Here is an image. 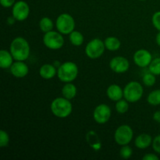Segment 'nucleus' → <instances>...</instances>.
<instances>
[{
	"instance_id": "nucleus-28",
	"label": "nucleus",
	"mask_w": 160,
	"mask_h": 160,
	"mask_svg": "<svg viewBox=\"0 0 160 160\" xmlns=\"http://www.w3.org/2000/svg\"><path fill=\"white\" fill-rule=\"evenodd\" d=\"M9 143V134L4 130L0 131V146L1 148L7 147Z\"/></svg>"
},
{
	"instance_id": "nucleus-7",
	"label": "nucleus",
	"mask_w": 160,
	"mask_h": 160,
	"mask_svg": "<svg viewBox=\"0 0 160 160\" xmlns=\"http://www.w3.org/2000/svg\"><path fill=\"white\" fill-rule=\"evenodd\" d=\"M106 46L104 42L98 38H94L85 47V54L90 59H98L104 53Z\"/></svg>"
},
{
	"instance_id": "nucleus-21",
	"label": "nucleus",
	"mask_w": 160,
	"mask_h": 160,
	"mask_svg": "<svg viewBox=\"0 0 160 160\" xmlns=\"http://www.w3.org/2000/svg\"><path fill=\"white\" fill-rule=\"evenodd\" d=\"M70 41L74 46H80L84 42V36L80 31H73L70 34Z\"/></svg>"
},
{
	"instance_id": "nucleus-23",
	"label": "nucleus",
	"mask_w": 160,
	"mask_h": 160,
	"mask_svg": "<svg viewBox=\"0 0 160 160\" xmlns=\"http://www.w3.org/2000/svg\"><path fill=\"white\" fill-rule=\"evenodd\" d=\"M147 102L152 106H159L160 105V89L154 90L148 95Z\"/></svg>"
},
{
	"instance_id": "nucleus-10",
	"label": "nucleus",
	"mask_w": 160,
	"mask_h": 160,
	"mask_svg": "<svg viewBox=\"0 0 160 160\" xmlns=\"http://www.w3.org/2000/svg\"><path fill=\"white\" fill-rule=\"evenodd\" d=\"M111 117V109L106 104H100L95 109L93 117L95 122L99 124H104L109 121Z\"/></svg>"
},
{
	"instance_id": "nucleus-29",
	"label": "nucleus",
	"mask_w": 160,
	"mask_h": 160,
	"mask_svg": "<svg viewBox=\"0 0 160 160\" xmlns=\"http://www.w3.org/2000/svg\"><path fill=\"white\" fill-rule=\"evenodd\" d=\"M152 21L153 26L160 31V11L156 12L152 16Z\"/></svg>"
},
{
	"instance_id": "nucleus-3",
	"label": "nucleus",
	"mask_w": 160,
	"mask_h": 160,
	"mask_svg": "<svg viewBox=\"0 0 160 160\" xmlns=\"http://www.w3.org/2000/svg\"><path fill=\"white\" fill-rule=\"evenodd\" d=\"M78 75V67L73 62H66L61 64L57 70L58 78L62 82L70 83L74 81Z\"/></svg>"
},
{
	"instance_id": "nucleus-1",
	"label": "nucleus",
	"mask_w": 160,
	"mask_h": 160,
	"mask_svg": "<svg viewBox=\"0 0 160 160\" xmlns=\"http://www.w3.org/2000/svg\"><path fill=\"white\" fill-rule=\"evenodd\" d=\"M9 51L17 61H24L29 57L30 45L28 41L21 37L16 38L11 42Z\"/></svg>"
},
{
	"instance_id": "nucleus-8",
	"label": "nucleus",
	"mask_w": 160,
	"mask_h": 160,
	"mask_svg": "<svg viewBox=\"0 0 160 160\" xmlns=\"http://www.w3.org/2000/svg\"><path fill=\"white\" fill-rule=\"evenodd\" d=\"M134 136L132 128L128 125H121L119 127L114 134V139L119 145H128L131 142Z\"/></svg>"
},
{
	"instance_id": "nucleus-20",
	"label": "nucleus",
	"mask_w": 160,
	"mask_h": 160,
	"mask_svg": "<svg viewBox=\"0 0 160 160\" xmlns=\"http://www.w3.org/2000/svg\"><path fill=\"white\" fill-rule=\"evenodd\" d=\"M104 44L106 49L112 52L118 50L120 48V45H121L120 41L116 37L106 38L104 41Z\"/></svg>"
},
{
	"instance_id": "nucleus-11",
	"label": "nucleus",
	"mask_w": 160,
	"mask_h": 160,
	"mask_svg": "<svg viewBox=\"0 0 160 160\" xmlns=\"http://www.w3.org/2000/svg\"><path fill=\"white\" fill-rule=\"evenodd\" d=\"M129 67V61L123 56H116L109 62V67L111 70L117 73H125L128 70Z\"/></svg>"
},
{
	"instance_id": "nucleus-35",
	"label": "nucleus",
	"mask_w": 160,
	"mask_h": 160,
	"mask_svg": "<svg viewBox=\"0 0 160 160\" xmlns=\"http://www.w3.org/2000/svg\"><path fill=\"white\" fill-rule=\"evenodd\" d=\"M139 1H146V0H139Z\"/></svg>"
},
{
	"instance_id": "nucleus-18",
	"label": "nucleus",
	"mask_w": 160,
	"mask_h": 160,
	"mask_svg": "<svg viewBox=\"0 0 160 160\" xmlns=\"http://www.w3.org/2000/svg\"><path fill=\"white\" fill-rule=\"evenodd\" d=\"M86 140L91 147L95 150H99L101 148V142L98 134L93 131H90L86 135Z\"/></svg>"
},
{
	"instance_id": "nucleus-34",
	"label": "nucleus",
	"mask_w": 160,
	"mask_h": 160,
	"mask_svg": "<svg viewBox=\"0 0 160 160\" xmlns=\"http://www.w3.org/2000/svg\"><path fill=\"white\" fill-rule=\"evenodd\" d=\"M156 43H157V45H159V46H160V31L159 33H158L157 35H156Z\"/></svg>"
},
{
	"instance_id": "nucleus-16",
	"label": "nucleus",
	"mask_w": 160,
	"mask_h": 160,
	"mask_svg": "<svg viewBox=\"0 0 160 160\" xmlns=\"http://www.w3.org/2000/svg\"><path fill=\"white\" fill-rule=\"evenodd\" d=\"M57 73L55 66L52 64H45L42 66L39 70V74L43 79L50 80L54 78Z\"/></svg>"
},
{
	"instance_id": "nucleus-14",
	"label": "nucleus",
	"mask_w": 160,
	"mask_h": 160,
	"mask_svg": "<svg viewBox=\"0 0 160 160\" xmlns=\"http://www.w3.org/2000/svg\"><path fill=\"white\" fill-rule=\"evenodd\" d=\"M108 98L114 102H117L122 99L123 97V90L117 84H111L109 86L106 91Z\"/></svg>"
},
{
	"instance_id": "nucleus-27",
	"label": "nucleus",
	"mask_w": 160,
	"mask_h": 160,
	"mask_svg": "<svg viewBox=\"0 0 160 160\" xmlns=\"http://www.w3.org/2000/svg\"><path fill=\"white\" fill-rule=\"evenodd\" d=\"M132 148H131L130 146H128V145H123L122 148H120V155L123 159H128L132 156Z\"/></svg>"
},
{
	"instance_id": "nucleus-12",
	"label": "nucleus",
	"mask_w": 160,
	"mask_h": 160,
	"mask_svg": "<svg viewBox=\"0 0 160 160\" xmlns=\"http://www.w3.org/2000/svg\"><path fill=\"white\" fill-rule=\"evenodd\" d=\"M152 60V54L146 49H139L134 54V63L140 67H146L149 66Z\"/></svg>"
},
{
	"instance_id": "nucleus-22",
	"label": "nucleus",
	"mask_w": 160,
	"mask_h": 160,
	"mask_svg": "<svg viewBox=\"0 0 160 160\" xmlns=\"http://www.w3.org/2000/svg\"><path fill=\"white\" fill-rule=\"evenodd\" d=\"M39 28H40L41 31L44 33H47L48 31H52L53 28V22L48 17H43L41 19L40 22H39Z\"/></svg>"
},
{
	"instance_id": "nucleus-9",
	"label": "nucleus",
	"mask_w": 160,
	"mask_h": 160,
	"mask_svg": "<svg viewBox=\"0 0 160 160\" xmlns=\"http://www.w3.org/2000/svg\"><path fill=\"white\" fill-rule=\"evenodd\" d=\"M12 17L18 21H23L28 17L30 8L28 3L24 1H18L12 6Z\"/></svg>"
},
{
	"instance_id": "nucleus-31",
	"label": "nucleus",
	"mask_w": 160,
	"mask_h": 160,
	"mask_svg": "<svg viewBox=\"0 0 160 160\" xmlns=\"http://www.w3.org/2000/svg\"><path fill=\"white\" fill-rule=\"evenodd\" d=\"M16 0H0L1 5L5 8H9L11 6H13L15 4Z\"/></svg>"
},
{
	"instance_id": "nucleus-17",
	"label": "nucleus",
	"mask_w": 160,
	"mask_h": 160,
	"mask_svg": "<svg viewBox=\"0 0 160 160\" xmlns=\"http://www.w3.org/2000/svg\"><path fill=\"white\" fill-rule=\"evenodd\" d=\"M12 54L10 52H8L5 49H2L0 51V67L2 69L10 68L12 66V60H13Z\"/></svg>"
},
{
	"instance_id": "nucleus-24",
	"label": "nucleus",
	"mask_w": 160,
	"mask_h": 160,
	"mask_svg": "<svg viewBox=\"0 0 160 160\" xmlns=\"http://www.w3.org/2000/svg\"><path fill=\"white\" fill-rule=\"evenodd\" d=\"M148 70L149 72L155 74L156 76L160 75V58H156L152 59L151 63L148 66Z\"/></svg>"
},
{
	"instance_id": "nucleus-6",
	"label": "nucleus",
	"mask_w": 160,
	"mask_h": 160,
	"mask_svg": "<svg viewBox=\"0 0 160 160\" xmlns=\"http://www.w3.org/2000/svg\"><path fill=\"white\" fill-rule=\"evenodd\" d=\"M43 43L49 49L57 50L63 46L64 38L61 33L51 31L45 34L43 37Z\"/></svg>"
},
{
	"instance_id": "nucleus-32",
	"label": "nucleus",
	"mask_w": 160,
	"mask_h": 160,
	"mask_svg": "<svg viewBox=\"0 0 160 160\" xmlns=\"http://www.w3.org/2000/svg\"><path fill=\"white\" fill-rule=\"evenodd\" d=\"M143 160H159V158L156 155L152 154V153H148L145 156H143Z\"/></svg>"
},
{
	"instance_id": "nucleus-26",
	"label": "nucleus",
	"mask_w": 160,
	"mask_h": 160,
	"mask_svg": "<svg viewBox=\"0 0 160 160\" xmlns=\"http://www.w3.org/2000/svg\"><path fill=\"white\" fill-rule=\"evenodd\" d=\"M142 81H143L144 84L146 85L147 87H152L154 85L156 82V75L152 73L151 72L148 73H145L144 75L143 78H142Z\"/></svg>"
},
{
	"instance_id": "nucleus-5",
	"label": "nucleus",
	"mask_w": 160,
	"mask_h": 160,
	"mask_svg": "<svg viewBox=\"0 0 160 160\" xmlns=\"http://www.w3.org/2000/svg\"><path fill=\"white\" fill-rule=\"evenodd\" d=\"M56 28L62 34H70L74 31L75 20L71 15L62 13L56 19Z\"/></svg>"
},
{
	"instance_id": "nucleus-2",
	"label": "nucleus",
	"mask_w": 160,
	"mask_h": 160,
	"mask_svg": "<svg viewBox=\"0 0 160 160\" xmlns=\"http://www.w3.org/2000/svg\"><path fill=\"white\" fill-rule=\"evenodd\" d=\"M51 111L58 118H67L71 114L73 106L70 100L66 98H56L52 102Z\"/></svg>"
},
{
	"instance_id": "nucleus-33",
	"label": "nucleus",
	"mask_w": 160,
	"mask_h": 160,
	"mask_svg": "<svg viewBox=\"0 0 160 160\" xmlns=\"http://www.w3.org/2000/svg\"><path fill=\"white\" fill-rule=\"evenodd\" d=\"M153 120L157 123H160V111H156L153 114Z\"/></svg>"
},
{
	"instance_id": "nucleus-15",
	"label": "nucleus",
	"mask_w": 160,
	"mask_h": 160,
	"mask_svg": "<svg viewBox=\"0 0 160 160\" xmlns=\"http://www.w3.org/2000/svg\"><path fill=\"white\" fill-rule=\"evenodd\" d=\"M152 138L148 134H141L136 138L134 145L139 149H145L152 144Z\"/></svg>"
},
{
	"instance_id": "nucleus-4",
	"label": "nucleus",
	"mask_w": 160,
	"mask_h": 160,
	"mask_svg": "<svg viewBox=\"0 0 160 160\" xmlns=\"http://www.w3.org/2000/svg\"><path fill=\"white\" fill-rule=\"evenodd\" d=\"M144 89L137 81H131L123 89V97L128 102H136L143 96Z\"/></svg>"
},
{
	"instance_id": "nucleus-30",
	"label": "nucleus",
	"mask_w": 160,
	"mask_h": 160,
	"mask_svg": "<svg viewBox=\"0 0 160 160\" xmlns=\"http://www.w3.org/2000/svg\"><path fill=\"white\" fill-rule=\"evenodd\" d=\"M153 150L158 154H160V135L156 136L152 141Z\"/></svg>"
},
{
	"instance_id": "nucleus-19",
	"label": "nucleus",
	"mask_w": 160,
	"mask_h": 160,
	"mask_svg": "<svg viewBox=\"0 0 160 160\" xmlns=\"http://www.w3.org/2000/svg\"><path fill=\"white\" fill-rule=\"evenodd\" d=\"M62 95L64 98L69 100H71L76 96L77 88L71 82L66 83L65 85L62 88Z\"/></svg>"
},
{
	"instance_id": "nucleus-25",
	"label": "nucleus",
	"mask_w": 160,
	"mask_h": 160,
	"mask_svg": "<svg viewBox=\"0 0 160 160\" xmlns=\"http://www.w3.org/2000/svg\"><path fill=\"white\" fill-rule=\"evenodd\" d=\"M128 109H129V104H128V102L126 99H120L117 102L116 110L117 111V112L120 114H123L128 112Z\"/></svg>"
},
{
	"instance_id": "nucleus-13",
	"label": "nucleus",
	"mask_w": 160,
	"mask_h": 160,
	"mask_svg": "<svg viewBox=\"0 0 160 160\" xmlns=\"http://www.w3.org/2000/svg\"><path fill=\"white\" fill-rule=\"evenodd\" d=\"M10 72L12 76L17 78H23L27 76L29 72L28 65L23 61H17L10 67Z\"/></svg>"
}]
</instances>
